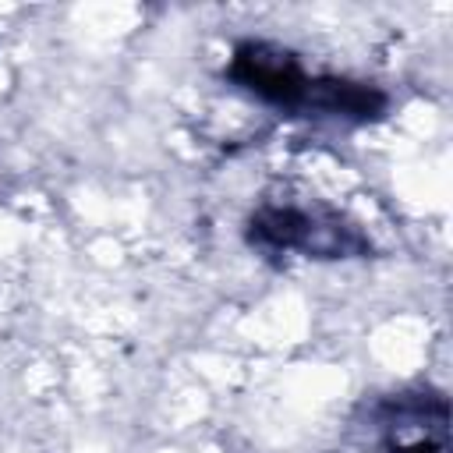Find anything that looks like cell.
<instances>
[{"label": "cell", "mask_w": 453, "mask_h": 453, "mask_svg": "<svg viewBox=\"0 0 453 453\" xmlns=\"http://www.w3.org/2000/svg\"><path fill=\"white\" fill-rule=\"evenodd\" d=\"M226 78L265 106L294 117H326L343 124H372L389 110V96L379 85L308 71L304 60L269 39H244L226 60Z\"/></svg>", "instance_id": "1"}, {"label": "cell", "mask_w": 453, "mask_h": 453, "mask_svg": "<svg viewBox=\"0 0 453 453\" xmlns=\"http://www.w3.org/2000/svg\"><path fill=\"white\" fill-rule=\"evenodd\" d=\"M244 237L262 255H297L315 262H347L372 251L357 219L326 202H262L244 223Z\"/></svg>", "instance_id": "2"}, {"label": "cell", "mask_w": 453, "mask_h": 453, "mask_svg": "<svg viewBox=\"0 0 453 453\" xmlns=\"http://www.w3.org/2000/svg\"><path fill=\"white\" fill-rule=\"evenodd\" d=\"M379 453H449V403L435 389H411L375 407Z\"/></svg>", "instance_id": "3"}]
</instances>
